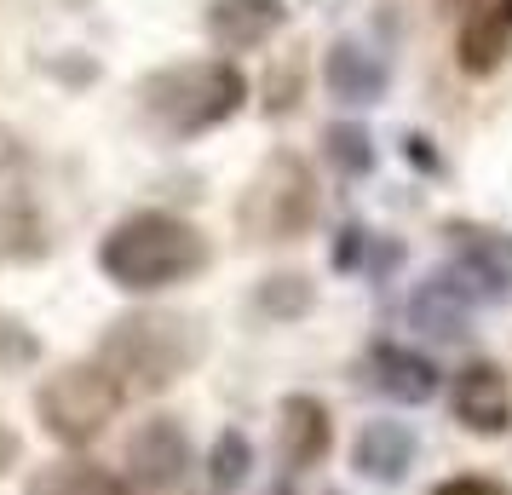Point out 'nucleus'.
<instances>
[{
    "label": "nucleus",
    "mask_w": 512,
    "mask_h": 495,
    "mask_svg": "<svg viewBox=\"0 0 512 495\" xmlns=\"http://www.w3.org/2000/svg\"><path fill=\"white\" fill-rule=\"evenodd\" d=\"M202 357V329L190 317H167V311H133L98 346V369L121 386V398H156L179 375L196 369Z\"/></svg>",
    "instance_id": "f257e3e1"
},
{
    "label": "nucleus",
    "mask_w": 512,
    "mask_h": 495,
    "mask_svg": "<svg viewBox=\"0 0 512 495\" xmlns=\"http://www.w3.org/2000/svg\"><path fill=\"white\" fill-rule=\"evenodd\" d=\"M104 277L127 294H150V288H173L196 277L208 265V242L190 219H173V213H133L121 219L116 231L104 236Z\"/></svg>",
    "instance_id": "f03ea898"
},
{
    "label": "nucleus",
    "mask_w": 512,
    "mask_h": 495,
    "mask_svg": "<svg viewBox=\"0 0 512 495\" xmlns=\"http://www.w3.org/2000/svg\"><path fill=\"white\" fill-rule=\"evenodd\" d=\"M248 98V81L225 58H190V64H167L139 87V104L150 121H162L167 133H208L219 121H231Z\"/></svg>",
    "instance_id": "7ed1b4c3"
},
{
    "label": "nucleus",
    "mask_w": 512,
    "mask_h": 495,
    "mask_svg": "<svg viewBox=\"0 0 512 495\" xmlns=\"http://www.w3.org/2000/svg\"><path fill=\"white\" fill-rule=\"evenodd\" d=\"M311 219H317V179L300 156H271L236 208V225L248 242H294L311 231Z\"/></svg>",
    "instance_id": "20e7f679"
},
{
    "label": "nucleus",
    "mask_w": 512,
    "mask_h": 495,
    "mask_svg": "<svg viewBox=\"0 0 512 495\" xmlns=\"http://www.w3.org/2000/svg\"><path fill=\"white\" fill-rule=\"evenodd\" d=\"M35 409H41V421H47L58 444H93L110 426V415L121 409V386L98 363H64L35 392Z\"/></svg>",
    "instance_id": "39448f33"
},
{
    "label": "nucleus",
    "mask_w": 512,
    "mask_h": 495,
    "mask_svg": "<svg viewBox=\"0 0 512 495\" xmlns=\"http://www.w3.org/2000/svg\"><path fill=\"white\" fill-rule=\"evenodd\" d=\"M127 467H133V484L139 490H167V484H179L190 467V449H185V432L156 415V421H144L133 438H127Z\"/></svg>",
    "instance_id": "423d86ee"
},
{
    "label": "nucleus",
    "mask_w": 512,
    "mask_h": 495,
    "mask_svg": "<svg viewBox=\"0 0 512 495\" xmlns=\"http://www.w3.org/2000/svg\"><path fill=\"white\" fill-rule=\"evenodd\" d=\"M455 415L472 432H507L512 403H507V375L495 363H466L455 375Z\"/></svg>",
    "instance_id": "0eeeda50"
},
{
    "label": "nucleus",
    "mask_w": 512,
    "mask_h": 495,
    "mask_svg": "<svg viewBox=\"0 0 512 495\" xmlns=\"http://www.w3.org/2000/svg\"><path fill=\"white\" fill-rule=\"evenodd\" d=\"M323 87L340 98V104H374V98L386 93V64H380L369 47L340 41V47H328V58H323Z\"/></svg>",
    "instance_id": "6e6552de"
},
{
    "label": "nucleus",
    "mask_w": 512,
    "mask_h": 495,
    "mask_svg": "<svg viewBox=\"0 0 512 495\" xmlns=\"http://www.w3.org/2000/svg\"><path fill=\"white\" fill-rule=\"evenodd\" d=\"M208 29L225 52H248L271 41V29H282V0H213Z\"/></svg>",
    "instance_id": "1a4fd4ad"
},
{
    "label": "nucleus",
    "mask_w": 512,
    "mask_h": 495,
    "mask_svg": "<svg viewBox=\"0 0 512 495\" xmlns=\"http://www.w3.org/2000/svg\"><path fill=\"white\" fill-rule=\"evenodd\" d=\"M277 444L288 467H317L328 455V409L317 398H288L277 421Z\"/></svg>",
    "instance_id": "9d476101"
},
{
    "label": "nucleus",
    "mask_w": 512,
    "mask_h": 495,
    "mask_svg": "<svg viewBox=\"0 0 512 495\" xmlns=\"http://www.w3.org/2000/svg\"><path fill=\"white\" fill-rule=\"evenodd\" d=\"M512 47V0L507 6H484V12H472L461 29V64L472 75H489Z\"/></svg>",
    "instance_id": "9b49d317"
},
{
    "label": "nucleus",
    "mask_w": 512,
    "mask_h": 495,
    "mask_svg": "<svg viewBox=\"0 0 512 495\" xmlns=\"http://www.w3.org/2000/svg\"><path fill=\"white\" fill-rule=\"evenodd\" d=\"M29 495H133V484L93 461H52L29 478Z\"/></svg>",
    "instance_id": "f8f14e48"
},
{
    "label": "nucleus",
    "mask_w": 512,
    "mask_h": 495,
    "mask_svg": "<svg viewBox=\"0 0 512 495\" xmlns=\"http://www.w3.org/2000/svg\"><path fill=\"white\" fill-rule=\"evenodd\" d=\"M409 455H415V438L392 421L363 426V438H357V467L374 472V478H397V472L409 467Z\"/></svg>",
    "instance_id": "ddd939ff"
},
{
    "label": "nucleus",
    "mask_w": 512,
    "mask_h": 495,
    "mask_svg": "<svg viewBox=\"0 0 512 495\" xmlns=\"http://www.w3.org/2000/svg\"><path fill=\"white\" fill-rule=\"evenodd\" d=\"M374 380H380L392 398H415V403L432 398V386H438L426 357H409V352H397V346H380V352H374Z\"/></svg>",
    "instance_id": "4468645a"
},
{
    "label": "nucleus",
    "mask_w": 512,
    "mask_h": 495,
    "mask_svg": "<svg viewBox=\"0 0 512 495\" xmlns=\"http://www.w3.org/2000/svg\"><path fill=\"white\" fill-rule=\"evenodd\" d=\"M242 472H248V444H242V432H225L213 444V484L231 490V484H242Z\"/></svg>",
    "instance_id": "2eb2a0df"
},
{
    "label": "nucleus",
    "mask_w": 512,
    "mask_h": 495,
    "mask_svg": "<svg viewBox=\"0 0 512 495\" xmlns=\"http://www.w3.org/2000/svg\"><path fill=\"white\" fill-rule=\"evenodd\" d=\"M328 139H334V156H340L346 167H369V139H357V133H346V127H334Z\"/></svg>",
    "instance_id": "dca6fc26"
},
{
    "label": "nucleus",
    "mask_w": 512,
    "mask_h": 495,
    "mask_svg": "<svg viewBox=\"0 0 512 495\" xmlns=\"http://www.w3.org/2000/svg\"><path fill=\"white\" fill-rule=\"evenodd\" d=\"M438 495H507L501 484H489V478H455V484H443Z\"/></svg>",
    "instance_id": "f3484780"
},
{
    "label": "nucleus",
    "mask_w": 512,
    "mask_h": 495,
    "mask_svg": "<svg viewBox=\"0 0 512 495\" xmlns=\"http://www.w3.org/2000/svg\"><path fill=\"white\" fill-rule=\"evenodd\" d=\"M449 6H461L466 18H472V12H484V6H495V0H449Z\"/></svg>",
    "instance_id": "a211bd4d"
}]
</instances>
